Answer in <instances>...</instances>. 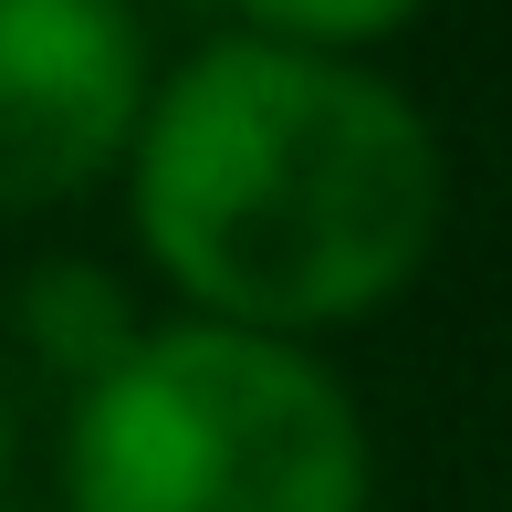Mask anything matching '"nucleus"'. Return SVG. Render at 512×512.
I'll list each match as a JSON object with an SVG mask.
<instances>
[{"mask_svg":"<svg viewBox=\"0 0 512 512\" xmlns=\"http://www.w3.org/2000/svg\"><path fill=\"white\" fill-rule=\"evenodd\" d=\"M450 220L439 126L345 53L220 32L168 63L126 147V230L178 314L335 335L429 272Z\"/></svg>","mask_w":512,"mask_h":512,"instance_id":"1","label":"nucleus"},{"mask_svg":"<svg viewBox=\"0 0 512 512\" xmlns=\"http://www.w3.org/2000/svg\"><path fill=\"white\" fill-rule=\"evenodd\" d=\"M63 512H377V450L314 345L168 314L74 387Z\"/></svg>","mask_w":512,"mask_h":512,"instance_id":"2","label":"nucleus"},{"mask_svg":"<svg viewBox=\"0 0 512 512\" xmlns=\"http://www.w3.org/2000/svg\"><path fill=\"white\" fill-rule=\"evenodd\" d=\"M157 53L136 0H0V209H63L126 178Z\"/></svg>","mask_w":512,"mask_h":512,"instance_id":"3","label":"nucleus"},{"mask_svg":"<svg viewBox=\"0 0 512 512\" xmlns=\"http://www.w3.org/2000/svg\"><path fill=\"white\" fill-rule=\"evenodd\" d=\"M11 314H21V345H32L63 387H95L105 366L147 335V314L126 304V283H115V272H95V262H42L32 283H21Z\"/></svg>","mask_w":512,"mask_h":512,"instance_id":"4","label":"nucleus"},{"mask_svg":"<svg viewBox=\"0 0 512 512\" xmlns=\"http://www.w3.org/2000/svg\"><path fill=\"white\" fill-rule=\"evenodd\" d=\"M418 11H429V0H241V32L356 63V53H377V42H398Z\"/></svg>","mask_w":512,"mask_h":512,"instance_id":"5","label":"nucleus"},{"mask_svg":"<svg viewBox=\"0 0 512 512\" xmlns=\"http://www.w3.org/2000/svg\"><path fill=\"white\" fill-rule=\"evenodd\" d=\"M11 450H21V429H11V387H0V502H11Z\"/></svg>","mask_w":512,"mask_h":512,"instance_id":"6","label":"nucleus"}]
</instances>
